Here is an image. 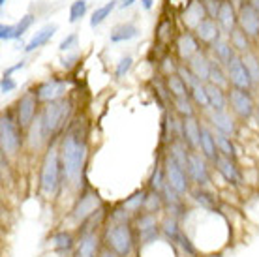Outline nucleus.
Returning a JSON list of instances; mask_svg holds the SVG:
<instances>
[{
    "label": "nucleus",
    "instance_id": "obj_1",
    "mask_svg": "<svg viewBox=\"0 0 259 257\" xmlns=\"http://www.w3.org/2000/svg\"><path fill=\"white\" fill-rule=\"evenodd\" d=\"M59 152L60 160H62V167H64L66 184L81 192L84 180V161H87V152H89L87 130L81 126V122L71 124L62 134Z\"/></svg>",
    "mask_w": 259,
    "mask_h": 257
},
{
    "label": "nucleus",
    "instance_id": "obj_2",
    "mask_svg": "<svg viewBox=\"0 0 259 257\" xmlns=\"http://www.w3.org/2000/svg\"><path fill=\"white\" fill-rule=\"evenodd\" d=\"M104 248L118 257H132L137 251V235L134 224H118L107 220L102 229Z\"/></svg>",
    "mask_w": 259,
    "mask_h": 257
},
{
    "label": "nucleus",
    "instance_id": "obj_3",
    "mask_svg": "<svg viewBox=\"0 0 259 257\" xmlns=\"http://www.w3.org/2000/svg\"><path fill=\"white\" fill-rule=\"evenodd\" d=\"M66 184L64 179V167L60 160L59 147L53 145L44 156L41 169H39V192L46 199H55L62 186Z\"/></svg>",
    "mask_w": 259,
    "mask_h": 257
},
{
    "label": "nucleus",
    "instance_id": "obj_4",
    "mask_svg": "<svg viewBox=\"0 0 259 257\" xmlns=\"http://www.w3.org/2000/svg\"><path fill=\"white\" fill-rule=\"evenodd\" d=\"M71 115V102L70 100H57V102L46 103L41 111H39V118L44 124V132H46L47 139L51 143V139H55L59 134H62L64 126L68 124Z\"/></svg>",
    "mask_w": 259,
    "mask_h": 257
},
{
    "label": "nucleus",
    "instance_id": "obj_5",
    "mask_svg": "<svg viewBox=\"0 0 259 257\" xmlns=\"http://www.w3.org/2000/svg\"><path fill=\"white\" fill-rule=\"evenodd\" d=\"M104 199L98 195V192H94L91 186H84L81 190L75 201H73V206L70 208V214H68V220H70L73 227L77 229L79 225L83 224L84 220H89L92 214L100 210L104 206Z\"/></svg>",
    "mask_w": 259,
    "mask_h": 257
},
{
    "label": "nucleus",
    "instance_id": "obj_6",
    "mask_svg": "<svg viewBox=\"0 0 259 257\" xmlns=\"http://www.w3.org/2000/svg\"><path fill=\"white\" fill-rule=\"evenodd\" d=\"M23 132L17 116H13L12 113H2L0 116V148H2V154L13 156L17 154L23 147Z\"/></svg>",
    "mask_w": 259,
    "mask_h": 257
},
{
    "label": "nucleus",
    "instance_id": "obj_7",
    "mask_svg": "<svg viewBox=\"0 0 259 257\" xmlns=\"http://www.w3.org/2000/svg\"><path fill=\"white\" fill-rule=\"evenodd\" d=\"M134 227H136L137 235V248H145L158 242L162 237V218L158 214L141 212L134 220Z\"/></svg>",
    "mask_w": 259,
    "mask_h": 257
},
{
    "label": "nucleus",
    "instance_id": "obj_8",
    "mask_svg": "<svg viewBox=\"0 0 259 257\" xmlns=\"http://www.w3.org/2000/svg\"><path fill=\"white\" fill-rule=\"evenodd\" d=\"M163 171H165V179H167L169 186L173 188L179 195H182V197L188 199L190 190L194 188L192 186V180H190L188 173H186V171H184L171 156H165V160H163Z\"/></svg>",
    "mask_w": 259,
    "mask_h": 257
},
{
    "label": "nucleus",
    "instance_id": "obj_9",
    "mask_svg": "<svg viewBox=\"0 0 259 257\" xmlns=\"http://www.w3.org/2000/svg\"><path fill=\"white\" fill-rule=\"evenodd\" d=\"M227 98H229V107L235 113V116H239L240 120H250L255 116V102H253L252 94L248 90H239L231 89L227 90Z\"/></svg>",
    "mask_w": 259,
    "mask_h": 257
},
{
    "label": "nucleus",
    "instance_id": "obj_10",
    "mask_svg": "<svg viewBox=\"0 0 259 257\" xmlns=\"http://www.w3.org/2000/svg\"><path fill=\"white\" fill-rule=\"evenodd\" d=\"M208 163L210 161L201 154V152H190L188 177L192 180V186H199V188L212 186V173H210Z\"/></svg>",
    "mask_w": 259,
    "mask_h": 257
},
{
    "label": "nucleus",
    "instance_id": "obj_11",
    "mask_svg": "<svg viewBox=\"0 0 259 257\" xmlns=\"http://www.w3.org/2000/svg\"><path fill=\"white\" fill-rule=\"evenodd\" d=\"M39 100L36 96L34 90H26L25 94L19 98L17 102V107H15V116L19 120L21 128L28 130L32 126V122L36 120V116L39 115Z\"/></svg>",
    "mask_w": 259,
    "mask_h": 257
},
{
    "label": "nucleus",
    "instance_id": "obj_12",
    "mask_svg": "<svg viewBox=\"0 0 259 257\" xmlns=\"http://www.w3.org/2000/svg\"><path fill=\"white\" fill-rule=\"evenodd\" d=\"M104 250L102 231H89L77 235V246L71 257H100Z\"/></svg>",
    "mask_w": 259,
    "mask_h": 257
},
{
    "label": "nucleus",
    "instance_id": "obj_13",
    "mask_svg": "<svg viewBox=\"0 0 259 257\" xmlns=\"http://www.w3.org/2000/svg\"><path fill=\"white\" fill-rule=\"evenodd\" d=\"M49 246L53 253H57L59 257H71L77 246V233L71 229H59L51 235Z\"/></svg>",
    "mask_w": 259,
    "mask_h": 257
},
{
    "label": "nucleus",
    "instance_id": "obj_14",
    "mask_svg": "<svg viewBox=\"0 0 259 257\" xmlns=\"http://www.w3.org/2000/svg\"><path fill=\"white\" fill-rule=\"evenodd\" d=\"M68 87L70 84H68L66 79L51 77L47 79V81H44V83H39L34 89V92H36L39 103H51V102H57V100H62Z\"/></svg>",
    "mask_w": 259,
    "mask_h": 257
},
{
    "label": "nucleus",
    "instance_id": "obj_15",
    "mask_svg": "<svg viewBox=\"0 0 259 257\" xmlns=\"http://www.w3.org/2000/svg\"><path fill=\"white\" fill-rule=\"evenodd\" d=\"M227 75H229V84H231L233 89L248 90V92H250V90L255 87L252 75H250L248 68L244 66V62H242L240 55L229 64V68H227Z\"/></svg>",
    "mask_w": 259,
    "mask_h": 257
},
{
    "label": "nucleus",
    "instance_id": "obj_16",
    "mask_svg": "<svg viewBox=\"0 0 259 257\" xmlns=\"http://www.w3.org/2000/svg\"><path fill=\"white\" fill-rule=\"evenodd\" d=\"M239 28L248 38H259V10L255 4L246 2L239 10Z\"/></svg>",
    "mask_w": 259,
    "mask_h": 257
},
{
    "label": "nucleus",
    "instance_id": "obj_17",
    "mask_svg": "<svg viewBox=\"0 0 259 257\" xmlns=\"http://www.w3.org/2000/svg\"><path fill=\"white\" fill-rule=\"evenodd\" d=\"M205 113H207L208 126H210L214 132L233 137L235 132H237V124H235V118L231 116V113H229V111H212V109H208V111H205Z\"/></svg>",
    "mask_w": 259,
    "mask_h": 257
},
{
    "label": "nucleus",
    "instance_id": "obj_18",
    "mask_svg": "<svg viewBox=\"0 0 259 257\" xmlns=\"http://www.w3.org/2000/svg\"><path fill=\"white\" fill-rule=\"evenodd\" d=\"M188 199L192 201L197 208H201V210H207V212H222L220 205H218V197H216L214 192H210V188L194 186L190 190Z\"/></svg>",
    "mask_w": 259,
    "mask_h": 257
},
{
    "label": "nucleus",
    "instance_id": "obj_19",
    "mask_svg": "<svg viewBox=\"0 0 259 257\" xmlns=\"http://www.w3.org/2000/svg\"><path fill=\"white\" fill-rule=\"evenodd\" d=\"M212 165L216 167V171L220 173V177L226 180L229 186L233 188L242 186V175H240V169L237 167V161L229 160L226 156H218Z\"/></svg>",
    "mask_w": 259,
    "mask_h": 257
},
{
    "label": "nucleus",
    "instance_id": "obj_20",
    "mask_svg": "<svg viewBox=\"0 0 259 257\" xmlns=\"http://www.w3.org/2000/svg\"><path fill=\"white\" fill-rule=\"evenodd\" d=\"M216 23L220 25V28L229 36L235 28H239V13L235 12V6L231 0H222L220 10H218V17Z\"/></svg>",
    "mask_w": 259,
    "mask_h": 257
},
{
    "label": "nucleus",
    "instance_id": "obj_21",
    "mask_svg": "<svg viewBox=\"0 0 259 257\" xmlns=\"http://www.w3.org/2000/svg\"><path fill=\"white\" fill-rule=\"evenodd\" d=\"M194 32H195V38L199 39L203 45H207V47H212L216 41H220V39H222L220 25H218L214 19H210V17L203 21V23L195 28Z\"/></svg>",
    "mask_w": 259,
    "mask_h": 257
},
{
    "label": "nucleus",
    "instance_id": "obj_22",
    "mask_svg": "<svg viewBox=\"0 0 259 257\" xmlns=\"http://www.w3.org/2000/svg\"><path fill=\"white\" fill-rule=\"evenodd\" d=\"M182 143H184L192 152H199V148H201V122L197 120V116L184 118Z\"/></svg>",
    "mask_w": 259,
    "mask_h": 257
},
{
    "label": "nucleus",
    "instance_id": "obj_23",
    "mask_svg": "<svg viewBox=\"0 0 259 257\" xmlns=\"http://www.w3.org/2000/svg\"><path fill=\"white\" fill-rule=\"evenodd\" d=\"M199 53V39L192 32H184L177 38V55L182 62H188Z\"/></svg>",
    "mask_w": 259,
    "mask_h": 257
},
{
    "label": "nucleus",
    "instance_id": "obj_24",
    "mask_svg": "<svg viewBox=\"0 0 259 257\" xmlns=\"http://www.w3.org/2000/svg\"><path fill=\"white\" fill-rule=\"evenodd\" d=\"M199 152L207 158L210 163L216 161V158L220 156L218 147H216V134L208 124H201V148Z\"/></svg>",
    "mask_w": 259,
    "mask_h": 257
},
{
    "label": "nucleus",
    "instance_id": "obj_25",
    "mask_svg": "<svg viewBox=\"0 0 259 257\" xmlns=\"http://www.w3.org/2000/svg\"><path fill=\"white\" fill-rule=\"evenodd\" d=\"M205 19H208L205 4H203L201 0H192L188 6H186V12H184V23H186L192 30H195Z\"/></svg>",
    "mask_w": 259,
    "mask_h": 257
},
{
    "label": "nucleus",
    "instance_id": "obj_26",
    "mask_svg": "<svg viewBox=\"0 0 259 257\" xmlns=\"http://www.w3.org/2000/svg\"><path fill=\"white\" fill-rule=\"evenodd\" d=\"M210 49H212V53H214V58H216L224 68H229V64L239 57L237 51L233 49L231 41H229V39H224V38H222L220 41H216Z\"/></svg>",
    "mask_w": 259,
    "mask_h": 257
},
{
    "label": "nucleus",
    "instance_id": "obj_27",
    "mask_svg": "<svg viewBox=\"0 0 259 257\" xmlns=\"http://www.w3.org/2000/svg\"><path fill=\"white\" fill-rule=\"evenodd\" d=\"M188 68L199 81L208 83V79H210V58L205 53L199 51L192 60H188Z\"/></svg>",
    "mask_w": 259,
    "mask_h": 257
},
{
    "label": "nucleus",
    "instance_id": "obj_28",
    "mask_svg": "<svg viewBox=\"0 0 259 257\" xmlns=\"http://www.w3.org/2000/svg\"><path fill=\"white\" fill-rule=\"evenodd\" d=\"M57 30H59V26L55 25V23H51V25H46L41 30H38V32L34 34L32 39L25 45V53H32V51H36V49H39V47L47 45L49 41H51V38L55 36V32H57Z\"/></svg>",
    "mask_w": 259,
    "mask_h": 257
},
{
    "label": "nucleus",
    "instance_id": "obj_29",
    "mask_svg": "<svg viewBox=\"0 0 259 257\" xmlns=\"http://www.w3.org/2000/svg\"><path fill=\"white\" fill-rule=\"evenodd\" d=\"M147 193H149V190H137V192H134L130 197H126V199L118 201L120 205L128 210L134 218H137L141 212H145V201H147Z\"/></svg>",
    "mask_w": 259,
    "mask_h": 257
},
{
    "label": "nucleus",
    "instance_id": "obj_30",
    "mask_svg": "<svg viewBox=\"0 0 259 257\" xmlns=\"http://www.w3.org/2000/svg\"><path fill=\"white\" fill-rule=\"evenodd\" d=\"M26 132H28L26 143H28V147L32 148V150H39V148L44 147L46 143H49L46 132H44V124H41V118H39V115L36 116V120H34L32 126L26 130Z\"/></svg>",
    "mask_w": 259,
    "mask_h": 257
},
{
    "label": "nucleus",
    "instance_id": "obj_31",
    "mask_svg": "<svg viewBox=\"0 0 259 257\" xmlns=\"http://www.w3.org/2000/svg\"><path fill=\"white\" fill-rule=\"evenodd\" d=\"M207 92H208V102H210V109L227 111V107H229V98H227L226 89L216 87L212 83H207Z\"/></svg>",
    "mask_w": 259,
    "mask_h": 257
},
{
    "label": "nucleus",
    "instance_id": "obj_32",
    "mask_svg": "<svg viewBox=\"0 0 259 257\" xmlns=\"http://www.w3.org/2000/svg\"><path fill=\"white\" fill-rule=\"evenodd\" d=\"M139 36V28L132 23H124V25H118L113 28L111 32V41L113 44H122V41H130Z\"/></svg>",
    "mask_w": 259,
    "mask_h": 257
},
{
    "label": "nucleus",
    "instance_id": "obj_33",
    "mask_svg": "<svg viewBox=\"0 0 259 257\" xmlns=\"http://www.w3.org/2000/svg\"><path fill=\"white\" fill-rule=\"evenodd\" d=\"M165 84H167V90H169V94H171V100H173V98H192L190 96V89L177 73L167 75V77H165Z\"/></svg>",
    "mask_w": 259,
    "mask_h": 257
},
{
    "label": "nucleus",
    "instance_id": "obj_34",
    "mask_svg": "<svg viewBox=\"0 0 259 257\" xmlns=\"http://www.w3.org/2000/svg\"><path fill=\"white\" fill-rule=\"evenodd\" d=\"M190 96L194 100V103L203 111L210 109V102H208V92H207V83L203 81H197V83L190 89Z\"/></svg>",
    "mask_w": 259,
    "mask_h": 257
},
{
    "label": "nucleus",
    "instance_id": "obj_35",
    "mask_svg": "<svg viewBox=\"0 0 259 257\" xmlns=\"http://www.w3.org/2000/svg\"><path fill=\"white\" fill-rule=\"evenodd\" d=\"M208 83L216 84V87H222V89H226L227 84H229L227 68H224L216 58H210V79H208Z\"/></svg>",
    "mask_w": 259,
    "mask_h": 257
},
{
    "label": "nucleus",
    "instance_id": "obj_36",
    "mask_svg": "<svg viewBox=\"0 0 259 257\" xmlns=\"http://www.w3.org/2000/svg\"><path fill=\"white\" fill-rule=\"evenodd\" d=\"M216 134V147H218V152L220 156H226L229 160L237 161V148H235V143L233 139L229 137V135H224V134H218V132H214Z\"/></svg>",
    "mask_w": 259,
    "mask_h": 257
},
{
    "label": "nucleus",
    "instance_id": "obj_37",
    "mask_svg": "<svg viewBox=\"0 0 259 257\" xmlns=\"http://www.w3.org/2000/svg\"><path fill=\"white\" fill-rule=\"evenodd\" d=\"M147 190H149V188H147ZM145 212L158 214V216L165 212V203H163L162 193L149 190V193H147V201H145Z\"/></svg>",
    "mask_w": 259,
    "mask_h": 257
},
{
    "label": "nucleus",
    "instance_id": "obj_38",
    "mask_svg": "<svg viewBox=\"0 0 259 257\" xmlns=\"http://www.w3.org/2000/svg\"><path fill=\"white\" fill-rule=\"evenodd\" d=\"M167 184V179H165V171H163V163H156L154 169H152V173L149 177V190L152 192H158L162 193L163 188Z\"/></svg>",
    "mask_w": 259,
    "mask_h": 257
},
{
    "label": "nucleus",
    "instance_id": "obj_39",
    "mask_svg": "<svg viewBox=\"0 0 259 257\" xmlns=\"http://www.w3.org/2000/svg\"><path fill=\"white\" fill-rule=\"evenodd\" d=\"M173 107H175V113L182 118H190V116H195V103L192 98H173Z\"/></svg>",
    "mask_w": 259,
    "mask_h": 257
},
{
    "label": "nucleus",
    "instance_id": "obj_40",
    "mask_svg": "<svg viewBox=\"0 0 259 257\" xmlns=\"http://www.w3.org/2000/svg\"><path fill=\"white\" fill-rule=\"evenodd\" d=\"M229 41H231L233 49L237 51V55H244V53L250 51V38L240 28H235L233 32L229 34Z\"/></svg>",
    "mask_w": 259,
    "mask_h": 257
},
{
    "label": "nucleus",
    "instance_id": "obj_41",
    "mask_svg": "<svg viewBox=\"0 0 259 257\" xmlns=\"http://www.w3.org/2000/svg\"><path fill=\"white\" fill-rule=\"evenodd\" d=\"M115 6H117V0H111V2H107L105 6L98 8L96 12L92 13V17H91V26H92V28H96V26L102 25V23H104V21L111 15V12L115 10Z\"/></svg>",
    "mask_w": 259,
    "mask_h": 257
},
{
    "label": "nucleus",
    "instance_id": "obj_42",
    "mask_svg": "<svg viewBox=\"0 0 259 257\" xmlns=\"http://www.w3.org/2000/svg\"><path fill=\"white\" fill-rule=\"evenodd\" d=\"M240 58H242L244 66H246L248 71H250V75H252L253 83L259 84V58L255 57L252 51H248V53H244V55H240Z\"/></svg>",
    "mask_w": 259,
    "mask_h": 257
},
{
    "label": "nucleus",
    "instance_id": "obj_43",
    "mask_svg": "<svg viewBox=\"0 0 259 257\" xmlns=\"http://www.w3.org/2000/svg\"><path fill=\"white\" fill-rule=\"evenodd\" d=\"M132 66H134V58L130 57V55H126V57L120 58L117 68H115V79L126 77V75H128V71L132 70Z\"/></svg>",
    "mask_w": 259,
    "mask_h": 257
},
{
    "label": "nucleus",
    "instance_id": "obj_44",
    "mask_svg": "<svg viewBox=\"0 0 259 257\" xmlns=\"http://www.w3.org/2000/svg\"><path fill=\"white\" fill-rule=\"evenodd\" d=\"M87 13V0H75L70 6V23H77Z\"/></svg>",
    "mask_w": 259,
    "mask_h": 257
},
{
    "label": "nucleus",
    "instance_id": "obj_45",
    "mask_svg": "<svg viewBox=\"0 0 259 257\" xmlns=\"http://www.w3.org/2000/svg\"><path fill=\"white\" fill-rule=\"evenodd\" d=\"M32 25H34V15L28 13V15H25V17H21V21L15 25V39H19Z\"/></svg>",
    "mask_w": 259,
    "mask_h": 257
},
{
    "label": "nucleus",
    "instance_id": "obj_46",
    "mask_svg": "<svg viewBox=\"0 0 259 257\" xmlns=\"http://www.w3.org/2000/svg\"><path fill=\"white\" fill-rule=\"evenodd\" d=\"M77 41H79V36H77V34H75V32H73V34H68V36H66V38L59 44V51H62V53H64V51L66 53L71 51L73 47H77Z\"/></svg>",
    "mask_w": 259,
    "mask_h": 257
},
{
    "label": "nucleus",
    "instance_id": "obj_47",
    "mask_svg": "<svg viewBox=\"0 0 259 257\" xmlns=\"http://www.w3.org/2000/svg\"><path fill=\"white\" fill-rule=\"evenodd\" d=\"M17 89V81L13 77H2V81H0V92L2 94H10V92H13V90Z\"/></svg>",
    "mask_w": 259,
    "mask_h": 257
},
{
    "label": "nucleus",
    "instance_id": "obj_48",
    "mask_svg": "<svg viewBox=\"0 0 259 257\" xmlns=\"http://www.w3.org/2000/svg\"><path fill=\"white\" fill-rule=\"evenodd\" d=\"M0 38H2V41L15 39V25H2L0 26Z\"/></svg>",
    "mask_w": 259,
    "mask_h": 257
},
{
    "label": "nucleus",
    "instance_id": "obj_49",
    "mask_svg": "<svg viewBox=\"0 0 259 257\" xmlns=\"http://www.w3.org/2000/svg\"><path fill=\"white\" fill-rule=\"evenodd\" d=\"M77 60H79L77 53H73V55H70V57H64L62 58V68H64V70H71L73 66L77 64Z\"/></svg>",
    "mask_w": 259,
    "mask_h": 257
},
{
    "label": "nucleus",
    "instance_id": "obj_50",
    "mask_svg": "<svg viewBox=\"0 0 259 257\" xmlns=\"http://www.w3.org/2000/svg\"><path fill=\"white\" fill-rule=\"evenodd\" d=\"M25 64H26L25 60H21L19 64H15V66H12V68H8V70L2 73V77H12L13 71H17V70H21V68H25Z\"/></svg>",
    "mask_w": 259,
    "mask_h": 257
},
{
    "label": "nucleus",
    "instance_id": "obj_51",
    "mask_svg": "<svg viewBox=\"0 0 259 257\" xmlns=\"http://www.w3.org/2000/svg\"><path fill=\"white\" fill-rule=\"evenodd\" d=\"M100 257H118L117 253H113L111 250H107V248H104L102 250V253H100Z\"/></svg>",
    "mask_w": 259,
    "mask_h": 257
},
{
    "label": "nucleus",
    "instance_id": "obj_52",
    "mask_svg": "<svg viewBox=\"0 0 259 257\" xmlns=\"http://www.w3.org/2000/svg\"><path fill=\"white\" fill-rule=\"evenodd\" d=\"M141 6L145 8V10H150V8L154 6V0H141Z\"/></svg>",
    "mask_w": 259,
    "mask_h": 257
},
{
    "label": "nucleus",
    "instance_id": "obj_53",
    "mask_svg": "<svg viewBox=\"0 0 259 257\" xmlns=\"http://www.w3.org/2000/svg\"><path fill=\"white\" fill-rule=\"evenodd\" d=\"M136 0H120V8H130Z\"/></svg>",
    "mask_w": 259,
    "mask_h": 257
},
{
    "label": "nucleus",
    "instance_id": "obj_54",
    "mask_svg": "<svg viewBox=\"0 0 259 257\" xmlns=\"http://www.w3.org/2000/svg\"><path fill=\"white\" fill-rule=\"evenodd\" d=\"M253 118H255V122H257V128H259V113H255V116H253Z\"/></svg>",
    "mask_w": 259,
    "mask_h": 257
},
{
    "label": "nucleus",
    "instance_id": "obj_55",
    "mask_svg": "<svg viewBox=\"0 0 259 257\" xmlns=\"http://www.w3.org/2000/svg\"><path fill=\"white\" fill-rule=\"evenodd\" d=\"M255 109H257L255 113H259V98H257V102H255Z\"/></svg>",
    "mask_w": 259,
    "mask_h": 257
},
{
    "label": "nucleus",
    "instance_id": "obj_56",
    "mask_svg": "<svg viewBox=\"0 0 259 257\" xmlns=\"http://www.w3.org/2000/svg\"><path fill=\"white\" fill-rule=\"evenodd\" d=\"M6 4V0H0V6H4Z\"/></svg>",
    "mask_w": 259,
    "mask_h": 257
},
{
    "label": "nucleus",
    "instance_id": "obj_57",
    "mask_svg": "<svg viewBox=\"0 0 259 257\" xmlns=\"http://www.w3.org/2000/svg\"><path fill=\"white\" fill-rule=\"evenodd\" d=\"M255 8L259 10V0H255Z\"/></svg>",
    "mask_w": 259,
    "mask_h": 257
}]
</instances>
